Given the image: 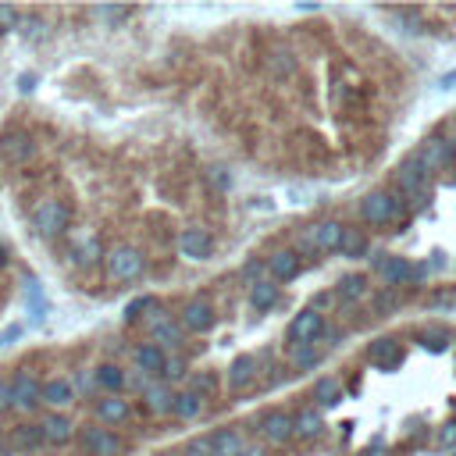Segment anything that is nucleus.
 Wrapping results in <instances>:
<instances>
[{
  "instance_id": "26",
  "label": "nucleus",
  "mask_w": 456,
  "mask_h": 456,
  "mask_svg": "<svg viewBox=\"0 0 456 456\" xmlns=\"http://www.w3.org/2000/svg\"><path fill=\"white\" fill-rule=\"evenodd\" d=\"M200 410H203V399L196 396V392H175V403H171V413L175 417H182V420H192V417H200Z\"/></svg>"
},
{
  "instance_id": "12",
  "label": "nucleus",
  "mask_w": 456,
  "mask_h": 456,
  "mask_svg": "<svg viewBox=\"0 0 456 456\" xmlns=\"http://www.w3.org/2000/svg\"><path fill=\"white\" fill-rule=\"evenodd\" d=\"M40 428H43V438H47L50 445H65V442H72V435H75V420H72L68 413H58V410L43 413Z\"/></svg>"
},
{
  "instance_id": "39",
  "label": "nucleus",
  "mask_w": 456,
  "mask_h": 456,
  "mask_svg": "<svg viewBox=\"0 0 456 456\" xmlns=\"http://www.w3.org/2000/svg\"><path fill=\"white\" fill-rule=\"evenodd\" d=\"M396 307H399V293H396V289L374 296V310H378V314H389V310H396Z\"/></svg>"
},
{
  "instance_id": "7",
  "label": "nucleus",
  "mask_w": 456,
  "mask_h": 456,
  "mask_svg": "<svg viewBox=\"0 0 456 456\" xmlns=\"http://www.w3.org/2000/svg\"><path fill=\"white\" fill-rule=\"evenodd\" d=\"M82 449L89 456H121V438L111 431V428H100V424H89L82 428Z\"/></svg>"
},
{
  "instance_id": "18",
  "label": "nucleus",
  "mask_w": 456,
  "mask_h": 456,
  "mask_svg": "<svg viewBox=\"0 0 456 456\" xmlns=\"http://www.w3.org/2000/svg\"><path fill=\"white\" fill-rule=\"evenodd\" d=\"M43 403H47V406H54L58 413H61L65 406H72V403H75V389H72V381H65V378L47 381V385H43Z\"/></svg>"
},
{
  "instance_id": "29",
  "label": "nucleus",
  "mask_w": 456,
  "mask_h": 456,
  "mask_svg": "<svg viewBox=\"0 0 456 456\" xmlns=\"http://www.w3.org/2000/svg\"><path fill=\"white\" fill-rule=\"evenodd\" d=\"M143 396H146V406H150L153 413H168V410H171V403H175V396H171L164 385H146V389H143Z\"/></svg>"
},
{
  "instance_id": "11",
  "label": "nucleus",
  "mask_w": 456,
  "mask_h": 456,
  "mask_svg": "<svg viewBox=\"0 0 456 456\" xmlns=\"http://www.w3.org/2000/svg\"><path fill=\"white\" fill-rule=\"evenodd\" d=\"M178 250L189 261H207L210 250H214V236L207 232V228H185V232L178 236Z\"/></svg>"
},
{
  "instance_id": "35",
  "label": "nucleus",
  "mask_w": 456,
  "mask_h": 456,
  "mask_svg": "<svg viewBox=\"0 0 456 456\" xmlns=\"http://www.w3.org/2000/svg\"><path fill=\"white\" fill-rule=\"evenodd\" d=\"M420 346L431 349V353H442V349H449V332H442V328L420 332Z\"/></svg>"
},
{
  "instance_id": "30",
  "label": "nucleus",
  "mask_w": 456,
  "mask_h": 456,
  "mask_svg": "<svg viewBox=\"0 0 456 456\" xmlns=\"http://www.w3.org/2000/svg\"><path fill=\"white\" fill-rule=\"evenodd\" d=\"M339 254L349 257V261H357V257L367 254V239L357 232V228H346V236H342V243H339Z\"/></svg>"
},
{
  "instance_id": "22",
  "label": "nucleus",
  "mask_w": 456,
  "mask_h": 456,
  "mask_svg": "<svg viewBox=\"0 0 456 456\" xmlns=\"http://www.w3.org/2000/svg\"><path fill=\"white\" fill-rule=\"evenodd\" d=\"M164 364H168V357H164V349H161L157 342L136 349V367H139L143 374H164Z\"/></svg>"
},
{
  "instance_id": "9",
  "label": "nucleus",
  "mask_w": 456,
  "mask_h": 456,
  "mask_svg": "<svg viewBox=\"0 0 456 456\" xmlns=\"http://www.w3.org/2000/svg\"><path fill=\"white\" fill-rule=\"evenodd\" d=\"M178 325H182L185 332H210V328H214V307H210L203 296H192V300L182 307Z\"/></svg>"
},
{
  "instance_id": "48",
  "label": "nucleus",
  "mask_w": 456,
  "mask_h": 456,
  "mask_svg": "<svg viewBox=\"0 0 456 456\" xmlns=\"http://www.w3.org/2000/svg\"><path fill=\"white\" fill-rule=\"evenodd\" d=\"M261 268H264L261 261H250V264L243 268V275H246V278H257V275H261ZM257 282H261V278H257Z\"/></svg>"
},
{
  "instance_id": "31",
  "label": "nucleus",
  "mask_w": 456,
  "mask_h": 456,
  "mask_svg": "<svg viewBox=\"0 0 456 456\" xmlns=\"http://www.w3.org/2000/svg\"><path fill=\"white\" fill-rule=\"evenodd\" d=\"M293 424H296V438H314L321 431V413L317 410H303V413L293 417Z\"/></svg>"
},
{
  "instance_id": "43",
  "label": "nucleus",
  "mask_w": 456,
  "mask_h": 456,
  "mask_svg": "<svg viewBox=\"0 0 456 456\" xmlns=\"http://www.w3.org/2000/svg\"><path fill=\"white\" fill-rule=\"evenodd\" d=\"M207 175H210V182H214L217 189H228V185H232V175H224V168H210Z\"/></svg>"
},
{
  "instance_id": "14",
  "label": "nucleus",
  "mask_w": 456,
  "mask_h": 456,
  "mask_svg": "<svg viewBox=\"0 0 456 456\" xmlns=\"http://www.w3.org/2000/svg\"><path fill=\"white\" fill-rule=\"evenodd\" d=\"M452 153H456V150H452V143H445V139H438V136H435V139H428V143L420 146V153H417V157H420V164H424L428 171H442V168H449V164H452Z\"/></svg>"
},
{
  "instance_id": "41",
  "label": "nucleus",
  "mask_w": 456,
  "mask_h": 456,
  "mask_svg": "<svg viewBox=\"0 0 456 456\" xmlns=\"http://www.w3.org/2000/svg\"><path fill=\"white\" fill-rule=\"evenodd\" d=\"M22 18H18V11L15 8H4V4H0V33H8V29H15Z\"/></svg>"
},
{
  "instance_id": "36",
  "label": "nucleus",
  "mask_w": 456,
  "mask_h": 456,
  "mask_svg": "<svg viewBox=\"0 0 456 456\" xmlns=\"http://www.w3.org/2000/svg\"><path fill=\"white\" fill-rule=\"evenodd\" d=\"M4 150H8V157H15V161H26V157L33 153V146H29V139H26V136H8Z\"/></svg>"
},
{
  "instance_id": "51",
  "label": "nucleus",
  "mask_w": 456,
  "mask_h": 456,
  "mask_svg": "<svg viewBox=\"0 0 456 456\" xmlns=\"http://www.w3.org/2000/svg\"><path fill=\"white\" fill-rule=\"evenodd\" d=\"M0 268H8V250L0 246Z\"/></svg>"
},
{
  "instance_id": "8",
  "label": "nucleus",
  "mask_w": 456,
  "mask_h": 456,
  "mask_svg": "<svg viewBox=\"0 0 456 456\" xmlns=\"http://www.w3.org/2000/svg\"><path fill=\"white\" fill-rule=\"evenodd\" d=\"M257 428H261V435H264L271 445H286L289 438H296V424H293V417H289L286 410H268V413H261Z\"/></svg>"
},
{
  "instance_id": "13",
  "label": "nucleus",
  "mask_w": 456,
  "mask_h": 456,
  "mask_svg": "<svg viewBox=\"0 0 456 456\" xmlns=\"http://www.w3.org/2000/svg\"><path fill=\"white\" fill-rule=\"evenodd\" d=\"M150 332H153V339H157V346H178L182 342V325H175L164 310H161V303L150 310Z\"/></svg>"
},
{
  "instance_id": "10",
  "label": "nucleus",
  "mask_w": 456,
  "mask_h": 456,
  "mask_svg": "<svg viewBox=\"0 0 456 456\" xmlns=\"http://www.w3.org/2000/svg\"><path fill=\"white\" fill-rule=\"evenodd\" d=\"M374 268H378V275L396 289V286H410L413 282V264L406 261V257H392V254H381V257H374Z\"/></svg>"
},
{
  "instance_id": "37",
  "label": "nucleus",
  "mask_w": 456,
  "mask_h": 456,
  "mask_svg": "<svg viewBox=\"0 0 456 456\" xmlns=\"http://www.w3.org/2000/svg\"><path fill=\"white\" fill-rule=\"evenodd\" d=\"M157 307V300L153 296H139V300H132L129 307H125V321H139L146 310H153Z\"/></svg>"
},
{
  "instance_id": "16",
  "label": "nucleus",
  "mask_w": 456,
  "mask_h": 456,
  "mask_svg": "<svg viewBox=\"0 0 456 456\" xmlns=\"http://www.w3.org/2000/svg\"><path fill=\"white\" fill-rule=\"evenodd\" d=\"M257 378V357L239 353L232 364H228V389H246Z\"/></svg>"
},
{
  "instance_id": "3",
  "label": "nucleus",
  "mask_w": 456,
  "mask_h": 456,
  "mask_svg": "<svg viewBox=\"0 0 456 456\" xmlns=\"http://www.w3.org/2000/svg\"><path fill=\"white\" fill-rule=\"evenodd\" d=\"M104 261H107V275L114 282H136L146 271V257L136 246H114Z\"/></svg>"
},
{
  "instance_id": "23",
  "label": "nucleus",
  "mask_w": 456,
  "mask_h": 456,
  "mask_svg": "<svg viewBox=\"0 0 456 456\" xmlns=\"http://www.w3.org/2000/svg\"><path fill=\"white\" fill-rule=\"evenodd\" d=\"M210 442H214V456H243V449H246V442H243V435L239 431H214L210 435Z\"/></svg>"
},
{
  "instance_id": "1",
  "label": "nucleus",
  "mask_w": 456,
  "mask_h": 456,
  "mask_svg": "<svg viewBox=\"0 0 456 456\" xmlns=\"http://www.w3.org/2000/svg\"><path fill=\"white\" fill-rule=\"evenodd\" d=\"M68 224H72V210L65 200H40L33 207V228H36V236L43 239H58L68 232Z\"/></svg>"
},
{
  "instance_id": "17",
  "label": "nucleus",
  "mask_w": 456,
  "mask_h": 456,
  "mask_svg": "<svg viewBox=\"0 0 456 456\" xmlns=\"http://www.w3.org/2000/svg\"><path fill=\"white\" fill-rule=\"evenodd\" d=\"M367 357H371V364H378V367H396L399 360H403V349H399V342L396 339H374L371 346H367Z\"/></svg>"
},
{
  "instance_id": "21",
  "label": "nucleus",
  "mask_w": 456,
  "mask_h": 456,
  "mask_svg": "<svg viewBox=\"0 0 456 456\" xmlns=\"http://www.w3.org/2000/svg\"><path fill=\"white\" fill-rule=\"evenodd\" d=\"M72 254H75V261H79V264H97V261L104 257L100 239H97L93 232H79V236L72 239Z\"/></svg>"
},
{
  "instance_id": "49",
  "label": "nucleus",
  "mask_w": 456,
  "mask_h": 456,
  "mask_svg": "<svg viewBox=\"0 0 456 456\" xmlns=\"http://www.w3.org/2000/svg\"><path fill=\"white\" fill-rule=\"evenodd\" d=\"M33 86H36L33 75H22V79H18V89H22V93H33Z\"/></svg>"
},
{
  "instance_id": "45",
  "label": "nucleus",
  "mask_w": 456,
  "mask_h": 456,
  "mask_svg": "<svg viewBox=\"0 0 456 456\" xmlns=\"http://www.w3.org/2000/svg\"><path fill=\"white\" fill-rule=\"evenodd\" d=\"M4 410H11V381L0 378V413Z\"/></svg>"
},
{
  "instance_id": "20",
  "label": "nucleus",
  "mask_w": 456,
  "mask_h": 456,
  "mask_svg": "<svg viewBox=\"0 0 456 456\" xmlns=\"http://www.w3.org/2000/svg\"><path fill=\"white\" fill-rule=\"evenodd\" d=\"M268 268H271V275H275L278 282H289V278L300 275V254H296V250H278V254H271Z\"/></svg>"
},
{
  "instance_id": "24",
  "label": "nucleus",
  "mask_w": 456,
  "mask_h": 456,
  "mask_svg": "<svg viewBox=\"0 0 456 456\" xmlns=\"http://www.w3.org/2000/svg\"><path fill=\"white\" fill-rule=\"evenodd\" d=\"M93 381H97L107 396H118L121 385H125V371H121L118 364H100V367L93 371Z\"/></svg>"
},
{
  "instance_id": "19",
  "label": "nucleus",
  "mask_w": 456,
  "mask_h": 456,
  "mask_svg": "<svg viewBox=\"0 0 456 456\" xmlns=\"http://www.w3.org/2000/svg\"><path fill=\"white\" fill-rule=\"evenodd\" d=\"M129 413H132V406H129V399H121V396H104V399H97V417H100L104 424H121V420H129Z\"/></svg>"
},
{
  "instance_id": "25",
  "label": "nucleus",
  "mask_w": 456,
  "mask_h": 456,
  "mask_svg": "<svg viewBox=\"0 0 456 456\" xmlns=\"http://www.w3.org/2000/svg\"><path fill=\"white\" fill-rule=\"evenodd\" d=\"M47 438H43V428L40 424H18L15 431H11V445L15 449H26V452H33V449H40Z\"/></svg>"
},
{
  "instance_id": "28",
  "label": "nucleus",
  "mask_w": 456,
  "mask_h": 456,
  "mask_svg": "<svg viewBox=\"0 0 456 456\" xmlns=\"http://www.w3.org/2000/svg\"><path fill=\"white\" fill-rule=\"evenodd\" d=\"M314 399H317L321 406H335V403L342 399V385H339L335 378H317V385H314Z\"/></svg>"
},
{
  "instance_id": "47",
  "label": "nucleus",
  "mask_w": 456,
  "mask_h": 456,
  "mask_svg": "<svg viewBox=\"0 0 456 456\" xmlns=\"http://www.w3.org/2000/svg\"><path fill=\"white\" fill-rule=\"evenodd\" d=\"M18 335H22V328H18V325H11V328H4V332H0V349H4V346H8L11 339H18Z\"/></svg>"
},
{
  "instance_id": "5",
  "label": "nucleus",
  "mask_w": 456,
  "mask_h": 456,
  "mask_svg": "<svg viewBox=\"0 0 456 456\" xmlns=\"http://www.w3.org/2000/svg\"><path fill=\"white\" fill-rule=\"evenodd\" d=\"M321 335H325V314L314 310V307L303 310V314H296L293 325H289V342L293 346H314Z\"/></svg>"
},
{
  "instance_id": "52",
  "label": "nucleus",
  "mask_w": 456,
  "mask_h": 456,
  "mask_svg": "<svg viewBox=\"0 0 456 456\" xmlns=\"http://www.w3.org/2000/svg\"><path fill=\"white\" fill-rule=\"evenodd\" d=\"M452 456H456V452H452Z\"/></svg>"
},
{
  "instance_id": "32",
  "label": "nucleus",
  "mask_w": 456,
  "mask_h": 456,
  "mask_svg": "<svg viewBox=\"0 0 456 456\" xmlns=\"http://www.w3.org/2000/svg\"><path fill=\"white\" fill-rule=\"evenodd\" d=\"M321 364V353L314 346H293V367L296 371H314Z\"/></svg>"
},
{
  "instance_id": "40",
  "label": "nucleus",
  "mask_w": 456,
  "mask_h": 456,
  "mask_svg": "<svg viewBox=\"0 0 456 456\" xmlns=\"http://www.w3.org/2000/svg\"><path fill=\"white\" fill-rule=\"evenodd\" d=\"M185 456H214V442H210V435H207V438H192V442L185 445Z\"/></svg>"
},
{
  "instance_id": "50",
  "label": "nucleus",
  "mask_w": 456,
  "mask_h": 456,
  "mask_svg": "<svg viewBox=\"0 0 456 456\" xmlns=\"http://www.w3.org/2000/svg\"><path fill=\"white\" fill-rule=\"evenodd\" d=\"M243 456H268V449H264V445H246Z\"/></svg>"
},
{
  "instance_id": "6",
  "label": "nucleus",
  "mask_w": 456,
  "mask_h": 456,
  "mask_svg": "<svg viewBox=\"0 0 456 456\" xmlns=\"http://www.w3.org/2000/svg\"><path fill=\"white\" fill-rule=\"evenodd\" d=\"M43 403V381L33 374V371H22V374H15V381H11V406L15 410H36Z\"/></svg>"
},
{
  "instance_id": "46",
  "label": "nucleus",
  "mask_w": 456,
  "mask_h": 456,
  "mask_svg": "<svg viewBox=\"0 0 456 456\" xmlns=\"http://www.w3.org/2000/svg\"><path fill=\"white\" fill-rule=\"evenodd\" d=\"M182 374H185V364H182V360H168L161 378H182Z\"/></svg>"
},
{
  "instance_id": "33",
  "label": "nucleus",
  "mask_w": 456,
  "mask_h": 456,
  "mask_svg": "<svg viewBox=\"0 0 456 456\" xmlns=\"http://www.w3.org/2000/svg\"><path fill=\"white\" fill-rule=\"evenodd\" d=\"M367 293V278L364 275H346L342 282H339V296L342 300H360Z\"/></svg>"
},
{
  "instance_id": "38",
  "label": "nucleus",
  "mask_w": 456,
  "mask_h": 456,
  "mask_svg": "<svg viewBox=\"0 0 456 456\" xmlns=\"http://www.w3.org/2000/svg\"><path fill=\"white\" fill-rule=\"evenodd\" d=\"M271 58H275V72H278V75H293V72H296V58H293V50H282V47H278Z\"/></svg>"
},
{
  "instance_id": "42",
  "label": "nucleus",
  "mask_w": 456,
  "mask_h": 456,
  "mask_svg": "<svg viewBox=\"0 0 456 456\" xmlns=\"http://www.w3.org/2000/svg\"><path fill=\"white\" fill-rule=\"evenodd\" d=\"M438 442H442V445H449V449L456 445V420L442 424V431H438Z\"/></svg>"
},
{
  "instance_id": "44",
  "label": "nucleus",
  "mask_w": 456,
  "mask_h": 456,
  "mask_svg": "<svg viewBox=\"0 0 456 456\" xmlns=\"http://www.w3.org/2000/svg\"><path fill=\"white\" fill-rule=\"evenodd\" d=\"M97 15L107 18V22H121V18L129 15V8H97Z\"/></svg>"
},
{
  "instance_id": "15",
  "label": "nucleus",
  "mask_w": 456,
  "mask_h": 456,
  "mask_svg": "<svg viewBox=\"0 0 456 456\" xmlns=\"http://www.w3.org/2000/svg\"><path fill=\"white\" fill-rule=\"evenodd\" d=\"M342 236H346V228L339 224V221H321V224H314L310 228V243H314V250L317 254H325V250H339V243H342Z\"/></svg>"
},
{
  "instance_id": "27",
  "label": "nucleus",
  "mask_w": 456,
  "mask_h": 456,
  "mask_svg": "<svg viewBox=\"0 0 456 456\" xmlns=\"http://www.w3.org/2000/svg\"><path fill=\"white\" fill-rule=\"evenodd\" d=\"M250 303H254V310H271L275 303H278V286L275 282H254V289H250Z\"/></svg>"
},
{
  "instance_id": "2",
  "label": "nucleus",
  "mask_w": 456,
  "mask_h": 456,
  "mask_svg": "<svg viewBox=\"0 0 456 456\" xmlns=\"http://www.w3.org/2000/svg\"><path fill=\"white\" fill-rule=\"evenodd\" d=\"M399 207H403V200H399L396 192L374 189V192H367V196L360 200V217H364L367 224H389V221L399 217Z\"/></svg>"
},
{
  "instance_id": "34",
  "label": "nucleus",
  "mask_w": 456,
  "mask_h": 456,
  "mask_svg": "<svg viewBox=\"0 0 456 456\" xmlns=\"http://www.w3.org/2000/svg\"><path fill=\"white\" fill-rule=\"evenodd\" d=\"M189 392H196L200 399H210V396L217 392V378H214L210 371H200V374H192V381H189Z\"/></svg>"
},
{
  "instance_id": "4",
  "label": "nucleus",
  "mask_w": 456,
  "mask_h": 456,
  "mask_svg": "<svg viewBox=\"0 0 456 456\" xmlns=\"http://www.w3.org/2000/svg\"><path fill=\"white\" fill-rule=\"evenodd\" d=\"M428 178H431V171L420 164V157H417V153H413V157H406V161H399V168H396V185H399V192H406L410 200L424 196Z\"/></svg>"
}]
</instances>
